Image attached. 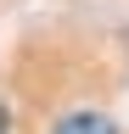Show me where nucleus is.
I'll return each instance as SVG.
<instances>
[{
  "instance_id": "1",
  "label": "nucleus",
  "mask_w": 129,
  "mask_h": 134,
  "mask_svg": "<svg viewBox=\"0 0 129 134\" xmlns=\"http://www.w3.org/2000/svg\"><path fill=\"white\" fill-rule=\"evenodd\" d=\"M51 134H118V123H112L107 112H68Z\"/></svg>"
},
{
  "instance_id": "2",
  "label": "nucleus",
  "mask_w": 129,
  "mask_h": 134,
  "mask_svg": "<svg viewBox=\"0 0 129 134\" xmlns=\"http://www.w3.org/2000/svg\"><path fill=\"white\" fill-rule=\"evenodd\" d=\"M0 134H6V112H0Z\"/></svg>"
}]
</instances>
